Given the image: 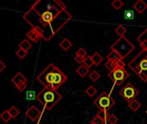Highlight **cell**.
<instances>
[{
	"instance_id": "cell-1",
	"label": "cell",
	"mask_w": 147,
	"mask_h": 124,
	"mask_svg": "<svg viewBox=\"0 0 147 124\" xmlns=\"http://www.w3.org/2000/svg\"><path fill=\"white\" fill-rule=\"evenodd\" d=\"M22 17L46 41H49L72 18L65 4L59 0H38Z\"/></svg>"
},
{
	"instance_id": "cell-2",
	"label": "cell",
	"mask_w": 147,
	"mask_h": 124,
	"mask_svg": "<svg viewBox=\"0 0 147 124\" xmlns=\"http://www.w3.org/2000/svg\"><path fill=\"white\" fill-rule=\"evenodd\" d=\"M36 79L44 87L57 91L66 82L67 76L56 66L49 64Z\"/></svg>"
},
{
	"instance_id": "cell-3",
	"label": "cell",
	"mask_w": 147,
	"mask_h": 124,
	"mask_svg": "<svg viewBox=\"0 0 147 124\" xmlns=\"http://www.w3.org/2000/svg\"><path fill=\"white\" fill-rule=\"evenodd\" d=\"M36 99L39 101L46 110H51L61 99L62 96L58 91L44 87L37 95Z\"/></svg>"
},
{
	"instance_id": "cell-4",
	"label": "cell",
	"mask_w": 147,
	"mask_h": 124,
	"mask_svg": "<svg viewBox=\"0 0 147 124\" xmlns=\"http://www.w3.org/2000/svg\"><path fill=\"white\" fill-rule=\"evenodd\" d=\"M128 66L141 80L147 82V51H140L129 62Z\"/></svg>"
},
{
	"instance_id": "cell-5",
	"label": "cell",
	"mask_w": 147,
	"mask_h": 124,
	"mask_svg": "<svg viewBox=\"0 0 147 124\" xmlns=\"http://www.w3.org/2000/svg\"><path fill=\"white\" fill-rule=\"evenodd\" d=\"M111 50L116 51L123 59L127 58L131 53L132 51L135 48L134 45L129 41L125 36L123 37H120L112 46H111Z\"/></svg>"
},
{
	"instance_id": "cell-6",
	"label": "cell",
	"mask_w": 147,
	"mask_h": 124,
	"mask_svg": "<svg viewBox=\"0 0 147 124\" xmlns=\"http://www.w3.org/2000/svg\"><path fill=\"white\" fill-rule=\"evenodd\" d=\"M95 105L99 109V110H110L115 104V99H113L110 96L106 91H102L94 101Z\"/></svg>"
},
{
	"instance_id": "cell-7",
	"label": "cell",
	"mask_w": 147,
	"mask_h": 124,
	"mask_svg": "<svg viewBox=\"0 0 147 124\" xmlns=\"http://www.w3.org/2000/svg\"><path fill=\"white\" fill-rule=\"evenodd\" d=\"M129 73L125 69V66H118L112 72H109V78L114 81L115 85H120L128 79Z\"/></svg>"
},
{
	"instance_id": "cell-8",
	"label": "cell",
	"mask_w": 147,
	"mask_h": 124,
	"mask_svg": "<svg viewBox=\"0 0 147 124\" xmlns=\"http://www.w3.org/2000/svg\"><path fill=\"white\" fill-rule=\"evenodd\" d=\"M139 94H140L139 90L135 86H134L131 83H127L120 91V95L128 103L134 100Z\"/></svg>"
},
{
	"instance_id": "cell-9",
	"label": "cell",
	"mask_w": 147,
	"mask_h": 124,
	"mask_svg": "<svg viewBox=\"0 0 147 124\" xmlns=\"http://www.w3.org/2000/svg\"><path fill=\"white\" fill-rule=\"evenodd\" d=\"M25 115L31 120V121H36L39 117H40L41 112L40 110L35 106V105H32L30 106L28 110L25 112Z\"/></svg>"
},
{
	"instance_id": "cell-10",
	"label": "cell",
	"mask_w": 147,
	"mask_h": 124,
	"mask_svg": "<svg viewBox=\"0 0 147 124\" xmlns=\"http://www.w3.org/2000/svg\"><path fill=\"white\" fill-rule=\"evenodd\" d=\"M137 41L142 48V50L147 51V27L146 29L137 37Z\"/></svg>"
},
{
	"instance_id": "cell-11",
	"label": "cell",
	"mask_w": 147,
	"mask_h": 124,
	"mask_svg": "<svg viewBox=\"0 0 147 124\" xmlns=\"http://www.w3.org/2000/svg\"><path fill=\"white\" fill-rule=\"evenodd\" d=\"M27 78L22 73H20V72H18L12 79H11V82L16 85V86H17V85H21V84H22V83H27Z\"/></svg>"
},
{
	"instance_id": "cell-12",
	"label": "cell",
	"mask_w": 147,
	"mask_h": 124,
	"mask_svg": "<svg viewBox=\"0 0 147 124\" xmlns=\"http://www.w3.org/2000/svg\"><path fill=\"white\" fill-rule=\"evenodd\" d=\"M134 9L140 14H142L147 9V3L143 0H138L134 3Z\"/></svg>"
},
{
	"instance_id": "cell-13",
	"label": "cell",
	"mask_w": 147,
	"mask_h": 124,
	"mask_svg": "<svg viewBox=\"0 0 147 124\" xmlns=\"http://www.w3.org/2000/svg\"><path fill=\"white\" fill-rule=\"evenodd\" d=\"M26 35H27V37H28V39L29 41H34V42H37V41H39V40L41 39V37H40V35H39V33H37V32H36L34 29H33V28H31L29 31H28L27 34H26Z\"/></svg>"
},
{
	"instance_id": "cell-14",
	"label": "cell",
	"mask_w": 147,
	"mask_h": 124,
	"mask_svg": "<svg viewBox=\"0 0 147 124\" xmlns=\"http://www.w3.org/2000/svg\"><path fill=\"white\" fill-rule=\"evenodd\" d=\"M107 59H108V60L112 61V62H115V63H118L121 60H123L122 58H121V56L116 51H114V50H111V52L108 54Z\"/></svg>"
},
{
	"instance_id": "cell-15",
	"label": "cell",
	"mask_w": 147,
	"mask_h": 124,
	"mask_svg": "<svg viewBox=\"0 0 147 124\" xmlns=\"http://www.w3.org/2000/svg\"><path fill=\"white\" fill-rule=\"evenodd\" d=\"M118 66H125V63L123 62V60H121V61L118 62V63H115V62H112V61L108 60V61L105 63V67H106L107 69H109V72H112L113 70H115V69L117 68Z\"/></svg>"
},
{
	"instance_id": "cell-16",
	"label": "cell",
	"mask_w": 147,
	"mask_h": 124,
	"mask_svg": "<svg viewBox=\"0 0 147 124\" xmlns=\"http://www.w3.org/2000/svg\"><path fill=\"white\" fill-rule=\"evenodd\" d=\"M59 47H60L64 51H68V50L72 47V42H71L69 39L65 38V39H63V40L60 41Z\"/></svg>"
},
{
	"instance_id": "cell-17",
	"label": "cell",
	"mask_w": 147,
	"mask_h": 124,
	"mask_svg": "<svg viewBox=\"0 0 147 124\" xmlns=\"http://www.w3.org/2000/svg\"><path fill=\"white\" fill-rule=\"evenodd\" d=\"M89 72H90V69H89L87 66H85L84 65H81L79 67H78V68L76 69V73H77L81 78H84V77L89 73Z\"/></svg>"
},
{
	"instance_id": "cell-18",
	"label": "cell",
	"mask_w": 147,
	"mask_h": 124,
	"mask_svg": "<svg viewBox=\"0 0 147 124\" xmlns=\"http://www.w3.org/2000/svg\"><path fill=\"white\" fill-rule=\"evenodd\" d=\"M91 59H92V61H93L95 66H99L103 61L102 56L99 53H97V52L94 53V54L91 56Z\"/></svg>"
},
{
	"instance_id": "cell-19",
	"label": "cell",
	"mask_w": 147,
	"mask_h": 124,
	"mask_svg": "<svg viewBox=\"0 0 147 124\" xmlns=\"http://www.w3.org/2000/svg\"><path fill=\"white\" fill-rule=\"evenodd\" d=\"M19 48H21V49H23L24 51H28L30 48H31V47H32V44L29 42V41L28 40V39H24V40H22L20 43H19Z\"/></svg>"
},
{
	"instance_id": "cell-20",
	"label": "cell",
	"mask_w": 147,
	"mask_h": 124,
	"mask_svg": "<svg viewBox=\"0 0 147 124\" xmlns=\"http://www.w3.org/2000/svg\"><path fill=\"white\" fill-rule=\"evenodd\" d=\"M128 106H129V108H130L134 112H136V111H138V110L140 109L141 104H140L137 99H134V100L131 101L130 103H128Z\"/></svg>"
},
{
	"instance_id": "cell-21",
	"label": "cell",
	"mask_w": 147,
	"mask_h": 124,
	"mask_svg": "<svg viewBox=\"0 0 147 124\" xmlns=\"http://www.w3.org/2000/svg\"><path fill=\"white\" fill-rule=\"evenodd\" d=\"M96 116L99 117L104 122V123H107V120H108V117H109V113H108V110H100L97 112Z\"/></svg>"
},
{
	"instance_id": "cell-22",
	"label": "cell",
	"mask_w": 147,
	"mask_h": 124,
	"mask_svg": "<svg viewBox=\"0 0 147 124\" xmlns=\"http://www.w3.org/2000/svg\"><path fill=\"white\" fill-rule=\"evenodd\" d=\"M127 28H125L124 25L120 24L116 28H115V33L120 36V37H123L125 35V34L127 33Z\"/></svg>"
},
{
	"instance_id": "cell-23",
	"label": "cell",
	"mask_w": 147,
	"mask_h": 124,
	"mask_svg": "<svg viewBox=\"0 0 147 124\" xmlns=\"http://www.w3.org/2000/svg\"><path fill=\"white\" fill-rule=\"evenodd\" d=\"M85 93H86L89 97L93 98V97H95V95L97 93V90H96V87H94L93 85H90V86L86 89Z\"/></svg>"
},
{
	"instance_id": "cell-24",
	"label": "cell",
	"mask_w": 147,
	"mask_h": 124,
	"mask_svg": "<svg viewBox=\"0 0 147 124\" xmlns=\"http://www.w3.org/2000/svg\"><path fill=\"white\" fill-rule=\"evenodd\" d=\"M11 118H16L19 114H20V110L16 107V106H11L9 108V110H8Z\"/></svg>"
},
{
	"instance_id": "cell-25",
	"label": "cell",
	"mask_w": 147,
	"mask_h": 124,
	"mask_svg": "<svg viewBox=\"0 0 147 124\" xmlns=\"http://www.w3.org/2000/svg\"><path fill=\"white\" fill-rule=\"evenodd\" d=\"M0 118L4 122V123H8L10 119H11V117L9 113L8 110H4L3 111L1 114H0Z\"/></svg>"
},
{
	"instance_id": "cell-26",
	"label": "cell",
	"mask_w": 147,
	"mask_h": 124,
	"mask_svg": "<svg viewBox=\"0 0 147 124\" xmlns=\"http://www.w3.org/2000/svg\"><path fill=\"white\" fill-rule=\"evenodd\" d=\"M111 5L115 9H120L123 7L124 3L121 0H115L111 3Z\"/></svg>"
},
{
	"instance_id": "cell-27",
	"label": "cell",
	"mask_w": 147,
	"mask_h": 124,
	"mask_svg": "<svg viewBox=\"0 0 147 124\" xmlns=\"http://www.w3.org/2000/svg\"><path fill=\"white\" fill-rule=\"evenodd\" d=\"M90 79L92 80V81H94V82H96V81H97L99 79H100V77H101V75H100V73L96 71V70H95V71H93L92 73H90Z\"/></svg>"
},
{
	"instance_id": "cell-28",
	"label": "cell",
	"mask_w": 147,
	"mask_h": 124,
	"mask_svg": "<svg viewBox=\"0 0 147 124\" xmlns=\"http://www.w3.org/2000/svg\"><path fill=\"white\" fill-rule=\"evenodd\" d=\"M83 65H84L85 66H87L89 69H90L92 66H94V63H93V61H92L91 56H89V55H88V56L84 59Z\"/></svg>"
},
{
	"instance_id": "cell-29",
	"label": "cell",
	"mask_w": 147,
	"mask_h": 124,
	"mask_svg": "<svg viewBox=\"0 0 147 124\" xmlns=\"http://www.w3.org/2000/svg\"><path fill=\"white\" fill-rule=\"evenodd\" d=\"M76 55L80 56V57L83 58V59H85V58L88 56V54H87L86 50H85L84 47H80V48L76 52Z\"/></svg>"
},
{
	"instance_id": "cell-30",
	"label": "cell",
	"mask_w": 147,
	"mask_h": 124,
	"mask_svg": "<svg viewBox=\"0 0 147 124\" xmlns=\"http://www.w3.org/2000/svg\"><path fill=\"white\" fill-rule=\"evenodd\" d=\"M27 54H28V52H27V51H24L23 49H21V48H19V49L16 52V55L20 60L24 59V58L27 56Z\"/></svg>"
},
{
	"instance_id": "cell-31",
	"label": "cell",
	"mask_w": 147,
	"mask_h": 124,
	"mask_svg": "<svg viewBox=\"0 0 147 124\" xmlns=\"http://www.w3.org/2000/svg\"><path fill=\"white\" fill-rule=\"evenodd\" d=\"M107 123H109V124H116L118 123V118H117V117L115 115L111 114V115L109 116Z\"/></svg>"
},
{
	"instance_id": "cell-32",
	"label": "cell",
	"mask_w": 147,
	"mask_h": 124,
	"mask_svg": "<svg viewBox=\"0 0 147 124\" xmlns=\"http://www.w3.org/2000/svg\"><path fill=\"white\" fill-rule=\"evenodd\" d=\"M36 98V95L34 91H28L26 93V99L27 100H33Z\"/></svg>"
},
{
	"instance_id": "cell-33",
	"label": "cell",
	"mask_w": 147,
	"mask_h": 124,
	"mask_svg": "<svg viewBox=\"0 0 147 124\" xmlns=\"http://www.w3.org/2000/svg\"><path fill=\"white\" fill-rule=\"evenodd\" d=\"M90 124H104V122H103L99 117L96 116V117L92 119Z\"/></svg>"
},
{
	"instance_id": "cell-34",
	"label": "cell",
	"mask_w": 147,
	"mask_h": 124,
	"mask_svg": "<svg viewBox=\"0 0 147 124\" xmlns=\"http://www.w3.org/2000/svg\"><path fill=\"white\" fill-rule=\"evenodd\" d=\"M16 87L17 88V90H18L20 92H22V91H23L24 90H26V88H27V83H22V84H21V85L16 86Z\"/></svg>"
},
{
	"instance_id": "cell-35",
	"label": "cell",
	"mask_w": 147,
	"mask_h": 124,
	"mask_svg": "<svg viewBox=\"0 0 147 124\" xmlns=\"http://www.w3.org/2000/svg\"><path fill=\"white\" fill-rule=\"evenodd\" d=\"M134 16V12L132 10H126L125 11V18L126 19H131Z\"/></svg>"
},
{
	"instance_id": "cell-36",
	"label": "cell",
	"mask_w": 147,
	"mask_h": 124,
	"mask_svg": "<svg viewBox=\"0 0 147 124\" xmlns=\"http://www.w3.org/2000/svg\"><path fill=\"white\" fill-rule=\"evenodd\" d=\"M74 60H75V61H76L77 63H78V64H81V65H83V63H84V59H83V58H81L80 56H78V55H75V57H74Z\"/></svg>"
},
{
	"instance_id": "cell-37",
	"label": "cell",
	"mask_w": 147,
	"mask_h": 124,
	"mask_svg": "<svg viewBox=\"0 0 147 124\" xmlns=\"http://www.w3.org/2000/svg\"><path fill=\"white\" fill-rule=\"evenodd\" d=\"M6 67V65H5V63L3 61V60H0V73L1 72H3V70H4V68Z\"/></svg>"
}]
</instances>
